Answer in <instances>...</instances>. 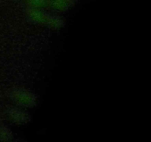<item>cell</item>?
<instances>
[{
	"label": "cell",
	"mask_w": 151,
	"mask_h": 142,
	"mask_svg": "<svg viewBox=\"0 0 151 142\" xmlns=\"http://www.w3.org/2000/svg\"><path fill=\"white\" fill-rule=\"evenodd\" d=\"M13 140V134L10 128L0 124V141H11Z\"/></svg>",
	"instance_id": "obj_3"
},
{
	"label": "cell",
	"mask_w": 151,
	"mask_h": 142,
	"mask_svg": "<svg viewBox=\"0 0 151 142\" xmlns=\"http://www.w3.org/2000/svg\"><path fill=\"white\" fill-rule=\"evenodd\" d=\"M9 98L16 106L24 108L35 107L38 101L35 93L21 87L12 89L9 93Z\"/></svg>",
	"instance_id": "obj_1"
},
{
	"label": "cell",
	"mask_w": 151,
	"mask_h": 142,
	"mask_svg": "<svg viewBox=\"0 0 151 142\" xmlns=\"http://www.w3.org/2000/svg\"><path fill=\"white\" fill-rule=\"evenodd\" d=\"M5 115L10 122L16 125H25L31 120V116L29 112L22 108H20V106H12L7 108L5 111Z\"/></svg>",
	"instance_id": "obj_2"
}]
</instances>
